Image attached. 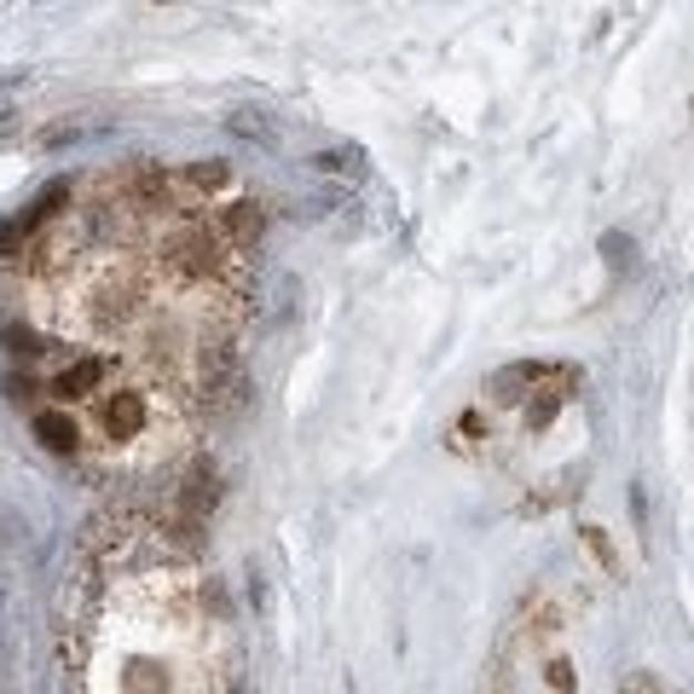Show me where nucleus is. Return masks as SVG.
Listing matches in <instances>:
<instances>
[{"label": "nucleus", "instance_id": "f257e3e1", "mask_svg": "<svg viewBox=\"0 0 694 694\" xmlns=\"http://www.w3.org/2000/svg\"><path fill=\"white\" fill-rule=\"evenodd\" d=\"M584 545H590V556H597L602 561V568L613 573V568H620V561H613V545H608V538H602V527H584Z\"/></svg>", "mask_w": 694, "mask_h": 694}, {"label": "nucleus", "instance_id": "f03ea898", "mask_svg": "<svg viewBox=\"0 0 694 694\" xmlns=\"http://www.w3.org/2000/svg\"><path fill=\"white\" fill-rule=\"evenodd\" d=\"M620 694H665V688L654 683V672H625V677H620Z\"/></svg>", "mask_w": 694, "mask_h": 694}, {"label": "nucleus", "instance_id": "7ed1b4c3", "mask_svg": "<svg viewBox=\"0 0 694 694\" xmlns=\"http://www.w3.org/2000/svg\"><path fill=\"white\" fill-rule=\"evenodd\" d=\"M545 677H550V688L568 694V688H573V665H568V660H550V665H545Z\"/></svg>", "mask_w": 694, "mask_h": 694}]
</instances>
